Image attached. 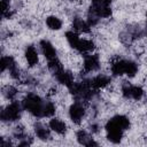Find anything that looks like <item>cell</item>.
<instances>
[{
  "label": "cell",
  "mask_w": 147,
  "mask_h": 147,
  "mask_svg": "<svg viewBox=\"0 0 147 147\" xmlns=\"http://www.w3.org/2000/svg\"><path fill=\"white\" fill-rule=\"evenodd\" d=\"M23 106L32 115L38 116V117L44 116V102L41 101V99L38 95H36V94H29L24 99Z\"/></svg>",
  "instance_id": "1"
},
{
  "label": "cell",
  "mask_w": 147,
  "mask_h": 147,
  "mask_svg": "<svg viewBox=\"0 0 147 147\" xmlns=\"http://www.w3.org/2000/svg\"><path fill=\"white\" fill-rule=\"evenodd\" d=\"M106 130H107V137L111 142H119L123 136V130L113 121L110 119L107 124H106Z\"/></svg>",
  "instance_id": "2"
},
{
  "label": "cell",
  "mask_w": 147,
  "mask_h": 147,
  "mask_svg": "<svg viewBox=\"0 0 147 147\" xmlns=\"http://www.w3.org/2000/svg\"><path fill=\"white\" fill-rule=\"evenodd\" d=\"M21 115V107L17 102L10 103L5 110L1 111L2 121H16Z\"/></svg>",
  "instance_id": "3"
},
{
  "label": "cell",
  "mask_w": 147,
  "mask_h": 147,
  "mask_svg": "<svg viewBox=\"0 0 147 147\" xmlns=\"http://www.w3.org/2000/svg\"><path fill=\"white\" fill-rule=\"evenodd\" d=\"M123 94H124L125 98H132V99H134V100H139V99L142 96L144 92H142V90H141L140 87H138V86L125 85V86H123Z\"/></svg>",
  "instance_id": "4"
},
{
  "label": "cell",
  "mask_w": 147,
  "mask_h": 147,
  "mask_svg": "<svg viewBox=\"0 0 147 147\" xmlns=\"http://www.w3.org/2000/svg\"><path fill=\"white\" fill-rule=\"evenodd\" d=\"M84 108L79 105V103H75L70 107V110H69V115H70V118L72 119V122L75 123H79L80 119L83 118L84 116Z\"/></svg>",
  "instance_id": "5"
},
{
  "label": "cell",
  "mask_w": 147,
  "mask_h": 147,
  "mask_svg": "<svg viewBox=\"0 0 147 147\" xmlns=\"http://www.w3.org/2000/svg\"><path fill=\"white\" fill-rule=\"evenodd\" d=\"M40 46H41V51L45 55V57L51 61L53 59H56V52L54 49V47L52 46V44L47 40H41L40 41Z\"/></svg>",
  "instance_id": "6"
},
{
  "label": "cell",
  "mask_w": 147,
  "mask_h": 147,
  "mask_svg": "<svg viewBox=\"0 0 147 147\" xmlns=\"http://www.w3.org/2000/svg\"><path fill=\"white\" fill-rule=\"evenodd\" d=\"M91 11L95 16H100V17H107L111 14L109 6H106V5H93L91 7Z\"/></svg>",
  "instance_id": "7"
},
{
  "label": "cell",
  "mask_w": 147,
  "mask_h": 147,
  "mask_svg": "<svg viewBox=\"0 0 147 147\" xmlns=\"http://www.w3.org/2000/svg\"><path fill=\"white\" fill-rule=\"evenodd\" d=\"M84 67H85V70H87V71L96 70L99 68V57L96 55H90V56H87L85 59Z\"/></svg>",
  "instance_id": "8"
},
{
  "label": "cell",
  "mask_w": 147,
  "mask_h": 147,
  "mask_svg": "<svg viewBox=\"0 0 147 147\" xmlns=\"http://www.w3.org/2000/svg\"><path fill=\"white\" fill-rule=\"evenodd\" d=\"M56 78H57V80H59L60 83L67 85L68 87H70V86L74 84L72 75H71L69 71H64V70H62V71L57 72V74H56Z\"/></svg>",
  "instance_id": "9"
},
{
  "label": "cell",
  "mask_w": 147,
  "mask_h": 147,
  "mask_svg": "<svg viewBox=\"0 0 147 147\" xmlns=\"http://www.w3.org/2000/svg\"><path fill=\"white\" fill-rule=\"evenodd\" d=\"M77 139H78L79 144H82L84 146H88V147L90 146H96V142H94L93 139L83 130L77 133Z\"/></svg>",
  "instance_id": "10"
},
{
  "label": "cell",
  "mask_w": 147,
  "mask_h": 147,
  "mask_svg": "<svg viewBox=\"0 0 147 147\" xmlns=\"http://www.w3.org/2000/svg\"><path fill=\"white\" fill-rule=\"evenodd\" d=\"M25 57L30 65H34L38 62V54L33 46H28V48L25 51Z\"/></svg>",
  "instance_id": "11"
},
{
  "label": "cell",
  "mask_w": 147,
  "mask_h": 147,
  "mask_svg": "<svg viewBox=\"0 0 147 147\" xmlns=\"http://www.w3.org/2000/svg\"><path fill=\"white\" fill-rule=\"evenodd\" d=\"M49 126H51V129L53 130V131H55V132H57V133H60V134H62V133H64L65 132V124L62 122V121H60V119H57V118H53V119H51V122H49Z\"/></svg>",
  "instance_id": "12"
},
{
  "label": "cell",
  "mask_w": 147,
  "mask_h": 147,
  "mask_svg": "<svg viewBox=\"0 0 147 147\" xmlns=\"http://www.w3.org/2000/svg\"><path fill=\"white\" fill-rule=\"evenodd\" d=\"M109 83V78L106 76H96L91 80V86H93L94 88H100L106 86Z\"/></svg>",
  "instance_id": "13"
},
{
  "label": "cell",
  "mask_w": 147,
  "mask_h": 147,
  "mask_svg": "<svg viewBox=\"0 0 147 147\" xmlns=\"http://www.w3.org/2000/svg\"><path fill=\"white\" fill-rule=\"evenodd\" d=\"M93 48H94V44H93L92 41L85 40V39L79 40V42H78V45H77V47H76V49H78V51L82 52V53L90 52V51H92Z\"/></svg>",
  "instance_id": "14"
},
{
  "label": "cell",
  "mask_w": 147,
  "mask_h": 147,
  "mask_svg": "<svg viewBox=\"0 0 147 147\" xmlns=\"http://www.w3.org/2000/svg\"><path fill=\"white\" fill-rule=\"evenodd\" d=\"M111 71L116 76L125 74V61H117V62H115L113 64V67H111Z\"/></svg>",
  "instance_id": "15"
},
{
  "label": "cell",
  "mask_w": 147,
  "mask_h": 147,
  "mask_svg": "<svg viewBox=\"0 0 147 147\" xmlns=\"http://www.w3.org/2000/svg\"><path fill=\"white\" fill-rule=\"evenodd\" d=\"M113 121H114L122 130H125V129H127V127L130 126V122H129V119H127L125 116L117 115V116H115V117L113 118Z\"/></svg>",
  "instance_id": "16"
},
{
  "label": "cell",
  "mask_w": 147,
  "mask_h": 147,
  "mask_svg": "<svg viewBox=\"0 0 147 147\" xmlns=\"http://www.w3.org/2000/svg\"><path fill=\"white\" fill-rule=\"evenodd\" d=\"M46 24H47V26H48L49 29H52V30H59V29L61 28V25H62L61 21H60L57 17H55V16H49V17L46 20Z\"/></svg>",
  "instance_id": "17"
},
{
  "label": "cell",
  "mask_w": 147,
  "mask_h": 147,
  "mask_svg": "<svg viewBox=\"0 0 147 147\" xmlns=\"http://www.w3.org/2000/svg\"><path fill=\"white\" fill-rule=\"evenodd\" d=\"M74 29L78 30V31H83V32H87L90 30V24L85 23L83 20L80 18H76L74 21Z\"/></svg>",
  "instance_id": "18"
},
{
  "label": "cell",
  "mask_w": 147,
  "mask_h": 147,
  "mask_svg": "<svg viewBox=\"0 0 147 147\" xmlns=\"http://www.w3.org/2000/svg\"><path fill=\"white\" fill-rule=\"evenodd\" d=\"M65 37H67V40H68V42L70 44V46L74 47V48H76L77 45H78V42H79V40H80V39L78 38L77 33H75V32H72V31H69V32L65 33Z\"/></svg>",
  "instance_id": "19"
},
{
  "label": "cell",
  "mask_w": 147,
  "mask_h": 147,
  "mask_svg": "<svg viewBox=\"0 0 147 147\" xmlns=\"http://www.w3.org/2000/svg\"><path fill=\"white\" fill-rule=\"evenodd\" d=\"M137 64L134 62H131V61H125V74L129 76V77H133L136 74H137Z\"/></svg>",
  "instance_id": "20"
},
{
  "label": "cell",
  "mask_w": 147,
  "mask_h": 147,
  "mask_svg": "<svg viewBox=\"0 0 147 147\" xmlns=\"http://www.w3.org/2000/svg\"><path fill=\"white\" fill-rule=\"evenodd\" d=\"M48 67H49V69H51L55 75H56L57 72H60V71L63 70L62 64H61V62H60L57 59H53V60L48 61Z\"/></svg>",
  "instance_id": "21"
},
{
  "label": "cell",
  "mask_w": 147,
  "mask_h": 147,
  "mask_svg": "<svg viewBox=\"0 0 147 147\" xmlns=\"http://www.w3.org/2000/svg\"><path fill=\"white\" fill-rule=\"evenodd\" d=\"M14 65H15V62H14L13 57H9V56H3V57L1 59V71L6 70L7 68L11 69Z\"/></svg>",
  "instance_id": "22"
},
{
  "label": "cell",
  "mask_w": 147,
  "mask_h": 147,
  "mask_svg": "<svg viewBox=\"0 0 147 147\" xmlns=\"http://www.w3.org/2000/svg\"><path fill=\"white\" fill-rule=\"evenodd\" d=\"M36 133H37L38 138H40L41 140H47L49 138V132L44 126H41L39 124L36 126Z\"/></svg>",
  "instance_id": "23"
},
{
  "label": "cell",
  "mask_w": 147,
  "mask_h": 147,
  "mask_svg": "<svg viewBox=\"0 0 147 147\" xmlns=\"http://www.w3.org/2000/svg\"><path fill=\"white\" fill-rule=\"evenodd\" d=\"M55 111V108H54V105L51 103V102H47V103H44V116H52Z\"/></svg>",
  "instance_id": "24"
},
{
  "label": "cell",
  "mask_w": 147,
  "mask_h": 147,
  "mask_svg": "<svg viewBox=\"0 0 147 147\" xmlns=\"http://www.w3.org/2000/svg\"><path fill=\"white\" fill-rule=\"evenodd\" d=\"M15 94H16V90L14 87H7V90H6V96L7 98L13 99L15 96Z\"/></svg>",
  "instance_id": "25"
},
{
  "label": "cell",
  "mask_w": 147,
  "mask_h": 147,
  "mask_svg": "<svg viewBox=\"0 0 147 147\" xmlns=\"http://www.w3.org/2000/svg\"><path fill=\"white\" fill-rule=\"evenodd\" d=\"M8 7H9V3L7 0H1V10H2V15L8 10Z\"/></svg>",
  "instance_id": "26"
},
{
  "label": "cell",
  "mask_w": 147,
  "mask_h": 147,
  "mask_svg": "<svg viewBox=\"0 0 147 147\" xmlns=\"http://www.w3.org/2000/svg\"><path fill=\"white\" fill-rule=\"evenodd\" d=\"M93 1V5H106V6H109L110 3V0H92Z\"/></svg>",
  "instance_id": "27"
}]
</instances>
